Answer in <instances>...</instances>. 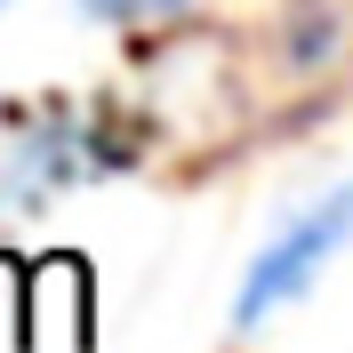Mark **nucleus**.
<instances>
[{
    "label": "nucleus",
    "mask_w": 353,
    "mask_h": 353,
    "mask_svg": "<svg viewBox=\"0 0 353 353\" xmlns=\"http://www.w3.org/2000/svg\"><path fill=\"white\" fill-rule=\"evenodd\" d=\"M345 241H353V176H337L330 193H313L305 209H289V217L265 233V249L249 257L241 289H233V330L257 337L273 313H289L321 273H330V257Z\"/></svg>",
    "instance_id": "f257e3e1"
},
{
    "label": "nucleus",
    "mask_w": 353,
    "mask_h": 353,
    "mask_svg": "<svg viewBox=\"0 0 353 353\" xmlns=\"http://www.w3.org/2000/svg\"><path fill=\"white\" fill-rule=\"evenodd\" d=\"M193 0H81L88 24H121V32H145V24H176Z\"/></svg>",
    "instance_id": "f03ea898"
}]
</instances>
